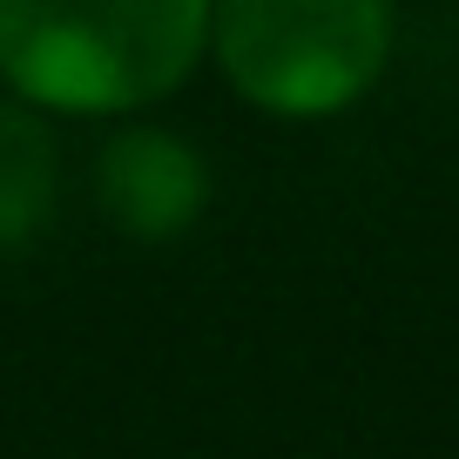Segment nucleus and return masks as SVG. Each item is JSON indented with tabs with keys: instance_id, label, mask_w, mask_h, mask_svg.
<instances>
[{
	"instance_id": "nucleus-2",
	"label": "nucleus",
	"mask_w": 459,
	"mask_h": 459,
	"mask_svg": "<svg viewBox=\"0 0 459 459\" xmlns=\"http://www.w3.org/2000/svg\"><path fill=\"white\" fill-rule=\"evenodd\" d=\"M392 0H210V61L271 122H331L392 68Z\"/></svg>"
},
{
	"instance_id": "nucleus-1",
	"label": "nucleus",
	"mask_w": 459,
	"mask_h": 459,
	"mask_svg": "<svg viewBox=\"0 0 459 459\" xmlns=\"http://www.w3.org/2000/svg\"><path fill=\"white\" fill-rule=\"evenodd\" d=\"M203 55L210 0H0V88L48 122H143Z\"/></svg>"
},
{
	"instance_id": "nucleus-3",
	"label": "nucleus",
	"mask_w": 459,
	"mask_h": 459,
	"mask_svg": "<svg viewBox=\"0 0 459 459\" xmlns=\"http://www.w3.org/2000/svg\"><path fill=\"white\" fill-rule=\"evenodd\" d=\"M95 210L129 244H176L210 210V162L162 122H122L95 149Z\"/></svg>"
},
{
	"instance_id": "nucleus-4",
	"label": "nucleus",
	"mask_w": 459,
	"mask_h": 459,
	"mask_svg": "<svg viewBox=\"0 0 459 459\" xmlns=\"http://www.w3.org/2000/svg\"><path fill=\"white\" fill-rule=\"evenodd\" d=\"M61 143L55 122L21 101H0V257H21L55 230Z\"/></svg>"
}]
</instances>
